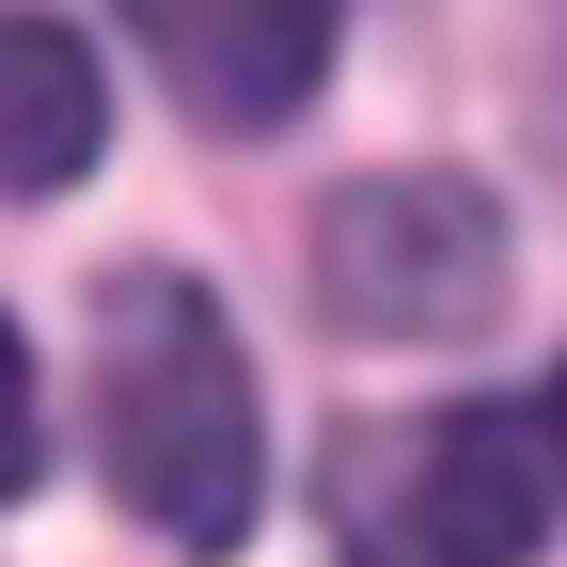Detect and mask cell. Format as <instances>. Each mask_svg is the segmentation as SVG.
<instances>
[{
  "label": "cell",
  "instance_id": "6da1fadb",
  "mask_svg": "<svg viewBox=\"0 0 567 567\" xmlns=\"http://www.w3.org/2000/svg\"><path fill=\"white\" fill-rule=\"evenodd\" d=\"M95 473L142 536L174 551H237L268 505V410H252V347L189 268H126L95 300Z\"/></svg>",
  "mask_w": 567,
  "mask_h": 567
},
{
  "label": "cell",
  "instance_id": "7a4b0ae2",
  "mask_svg": "<svg viewBox=\"0 0 567 567\" xmlns=\"http://www.w3.org/2000/svg\"><path fill=\"white\" fill-rule=\"evenodd\" d=\"M551 473H567L551 425L520 410H394V425H347L331 536L363 567H536Z\"/></svg>",
  "mask_w": 567,
  "mask_h": 567
},
{
  "label": "cell",
  "instance_id": "3957f363",
  "mask_svg": "<svg viewBox=\"0 0 567 567\" xmlns=\"http://www.w3.org/2000/svg\"><path fill=\"white\" fill-rule=\"evenodd\" d=\"M505 205L473 174H347L316 205V300L331 331H379V347H457L505 316Z\"/></svg>",
  "mask_w": 567,
  "mask_h": 567
},
{
  "label": "cell",
  "instance_id": "277c9868",
  "mask_svg": "<svg viewBox=\"0 0 567 567\" xmlns=\"http://www.w3.org/2000/svg\"><path fill=\"white\" fill-rule=\"evenodd\" d=\"M126 32L174 80V111L221 142L316 111V80H331V0H126Z\"/></svg>",
  "mask_w": 567,
  "mask_h": 567
},
{
  "label": "cell",
  "instance_id": "5b68a950",
  "mask_svg": "<svg viewBox=\"0 0 567 567\" xmlns=\"http://www.w3.org/2000/svg\"><path fill=\"white\" fill-rule=\"evenodd\" d=\"M95 142H111V80H95V48L63 32V17H17V0H0V189H17V205L80 189Z\"/></svg>",
  "mask_w": 567,
  "mask_h": 567
},
{
  "label": "cell",
  "instance_id": "8992f818",
  "mask_svg": "<svg viewBox=\"0 0 567 567\" xmlns=\"http://www.w3.org/2000/svg\"><path fill=\"white\" fill-rule=\"evenodd\" d=\"M32 473H48V410H32V347L0 331V505H17Z\"/></svg>",
  "mask_w": 567,
  "mask_h": 567
},
{
  "label": "cell",
  "instance_id": "52a82bcc",
  "mask_svg": "<svg viewBox=\"0 0 567 567\" xmlns=\"http://www.w3.org/2000/svg\"><path fill=\"white\" fill-rule=\"evenodd\" d=\"M551 457H567V379H551Z\"/></svg>",
  "mask_w": 567,
  "mask_h": 567
}]
</instances>
